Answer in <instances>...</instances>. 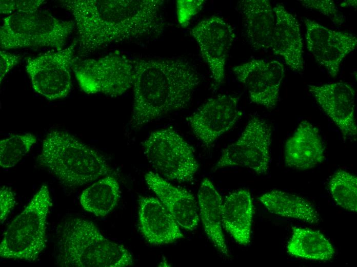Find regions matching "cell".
I'll return each instance as SVG.
<instances>
[{
  "label": "cell",
  "mask_w": 357,
  "mask_h": 267,
  "mask_svg": "<svg viewBox=\"0 0 357 267\" xmlns=\"http://www.w3.org/2000/svg\"><path fill=\"white\" fill-rule=\"evenodd\" d=\"M287 250L292 256L312 260H329L335 254L334 247L321 232L297 226L292 227Z\"/></svg>",
  "instance_id": "obj_23"
},
{
  "label": "cell",
  "mask_w": 357,
  "mask_h": 267,
  "mask_svg": "<svg viewBox=\"0 0 357 267\" xmlns=\"http://www.w3.org/2000/svg\"><path fill=\"white\" fill-rule=\"evenodd\" d=\"M21 60L19 55L6 52L5 50L0 51V78L1 84L9 72Z\"/></svg>",
  "instance_id": "obj_33"
},
{
  "label": "cell",
  "mask_w": 357,
  "mask_h": 267,
  "mask_svg": "<svg viewBox=\"0 0 357 267\" xmlns=\"http://www.w3.org/2000/svg\"><path fill=\"white\" fill-rule=\"evenodd\" d=\"M273 10L275 23L271 49L274 54L282 56L292 70L302 71L303 44L299 22L282 4L276 5Z\"/></svg>",
  "instance_id": "obj_18"
},
{
  "label": "cell",
  "mask_w": 357,
  "mask_h": 267,
  "mask_svg": "<svg viewBox=\"0 0 357 267\" xmlns=\"http://www.w3.org/2000/svg\"><path fill=\"white\" fill-rule=\"evenodd\" d=\"M328 187L336 203L350 212H357V178L342 169L331 177Z\"/></svg>",
  "instance_id": "obj_26"
},
{
  "label": "cell",
  "mask_w": 357,
  "mask_h": 267,
  "mask_svg": "<svg viewBox=\"0 0 357 267\" xmlns=\"http://www.w3.org/2000/svg\"><path fill=\"white\" fill-rule=\"evenodd\" d=\"M130 125L137 129L189 104L200 83L195 68L180 58H133Z\"/></svg>",
  "instance_id": "obj_2"
},
{
  "label": "cell",
  "mask_w": 357,
  "mask_h": 267,
  "mask_svg": "<svg viewBox=\"0 0 357 267\" xmlns=\"http://www.w3.org/2000/svg\"><path fill=\"white\" fill-rule=\"evenodd\" d=\"M44 0L6 1H0L1 14L11 15L16 13H30L36 11L43 4Z\"/></svg>",
  "instance_id": "obj_30"
},
{
  "label": "cell",
  "mask_w": 357,
  "mask_h": 267,
  "mask_svg": "<svg viewBox=\"0 0 357 267\" xmlns=\"http://www.w3.org/2000/svg\"><path fill=\"white\" fill-rule=\"evenodd\" d=\"M357 39L352 33L334 30L328 45L316 61L335 78L343 59L356 47Z\"/></svg>",
  "instance_id": "obj_25"
},
{
  "label": "cell",
  "mask_w": 357,
  "mask_h": 267,
  "mask_svg": "<svg viewBox=\"0 0 357 267\" xmlns=\"http://www.w3.org/2000/svg\"><path fill=\"white\" fill-rule=\"evenodd\" d=\"M149 188L167 208L179 226L192 231L198 226L199 208L193 195L187 189L176 186L152 171L145 176Z\"/></svg>",
  "instance_id": "obj_15"
},
{
  "label": "cell",
  "mask_w": 357,
  "mask_h": 267,
  "mask_svg": "<svg viewBox=\"0 0 357 267\" xmlns=\"http://www.w3.org/2000/svg\"><path fill=\"white\" fill-rule=\"evenodd\" d=\"M191 34L208 66L216 89L225 80L226 62L235 36L233 29L222 17L212 15L199 22Z\"/></svg>",
  "instance_id": "obj_11"
},
{
  "label": "cell",
  "mask_w": 357,
  "mask_h": 267,
  "mask_svg": "<svg viewBox=\"0 0 357 267\" xmlns=\"http://www.w3.org/2000/svg\"><path fill=\"white\" fill-rule=\"evenodd\" d=\"M325 154V144L319 129L305 120L286 142L284 162L291 168L309 169L322 163Z\"/></svg>",
  "instance_id": "obj_17"
},
{
  "label": "cell",
  "mask_w": 357,
  "mask_h": 267,
  "mask_svg": "<svg viewBox=\"0 0 357 267\" xmlns=\"http://www.w3.org/2000/svg\"><path fill=\"white\" fill-rule=\"evenodd\" d=\"M72 70L81 89L88 94L116 97L132 87V59L120 52L76 61Z\"/></svg>",
  "instance_id": "obj_8"
},
{
  "label": "cell",
  "mask_w": 357,
  "mask_h": 267,
  "mask_svg": "<svg viewBox=\"0 0 357 267\" xmlns=\"http://www.w3.org/2000/svg\"><path fill=\"white\" fill-rule=\"evenodd\" d=\"M203 0H178L176 12L178 22L182 27H186L192 18L203 8L205 3Z\"/></svg>",
  "instance_id": "obj_31"
},
{
  "label": "cell",
  "mask_w": 357,
  "mask_h": 267,
  "mask_svg": "<svg viewBox=\"0 0 357 267\" xmlns=\"http://www.w3.org/2000/svg\"><path fill=\"white\" fill-rule=\"evenodd\" d=\"M16 203L15 195L11 188L3 186L0 190V221L3 223Z\"/></svg>",
  "instance_id": "obj_32"
},
{
  "label": "cell",
  "mask_w": 357,
  "mask_h": 267,
  "mask_svg": "<svg viewBox=\"0 0 357 267\" xmlns=\"http://www.w3.org/2000/svg\"><path fill=\"white\" fill-rule=\"evenodd\" d=\"M57 263L67 267H124L133 259L123 245L112 242L91 221L79 217L57 228Z\"/></svg>",
  "instance_id": "obj_3"
},
{
  "label": "cell",
  "mask_w": 357,
  "mask_h": 267,
  "mask_svg": "<svg viewBox=\"0 0 357 267\" xmlns=\"http://www.w3.org/2000/svg\"><path fill=\"white\" fill-rule=\"evenodd\" d=\"M36 142L31 134L15 135L0 142V165L3 168L14 166Z\"/></svg>",
  "instance_id": "obj_27"
},
{
  "label": "cell",
  "mask_w": 357,
  "mask_h": 267,
  "mask_svg": "<svg viewBox=\"0 0 357 267\" xmlns=\"http://www.w3.org/2000/svg\"><path fill=\"white\" fill-rule=\"evenodd\" d=\"M72 21H63L42 10L8 15L0 28L3 50L28 47L63 49L74 27Z\"/></svg>",
  "instance_id": "obj_6"
},
{
  "label": "cell",
  "mask_w": 357,
  "mask_h": 267,
  "mask_svg": "<svg viewBox=\"0 0 357 267\" xmlns=\"http://www.w3.org/2000/svg\"><path fill=\"white\" fill-rule=\"evenodd\" d=\"M76 41L68 47L29 58L25 66L34 90L49 100L66 97L72 82L71 71Z\"/></svg>",
  "instance_id": "obj_10"
},
{
  "label": "cell",
  "mask_w": 357,
  "mask_h": 267,
  "mask_svg": "<svg viewBox=\"0 0 357 267\" xmlns=\"http://www.w3.org/2000/svg\"><path fill=\"white\" fill-rule=\"evenodd\" d=\"M309 91L325 113L339 128L344 141H356L355 90L345 82L308 85Z\"/></svg>",
  "instance_id": "obj_14"
},
{
  "label": "cell",
  "mask_w": 357,
  "mask_h": 267,
  "mask_svg": "<svg viewBox=\"0 0 357 267\" xmlns=\"http://www.w3.org/2000/svg\"><path fill=\"white\" fill-rule=\"evenodd\" d=\"M271 127L266 121L252 117L238 139L223 149L213 171L228 167L249 168L257 175L269 170Z\"/></svg>",
  "instance_id": "obj_9"
},
{
  "label": "cell",
  "mask_w": 357,
  "mask_h": 267,
  "mask_svg": "<svg viewBox=\"0 0 357 267\" xmlns=\"http://www.w3.org/2000/svg\"><path fill=\"white\" fill-rule=\"evenodd\" d=\"M148 162L169 180L191 182L199 165L194 149L176 130L167 127L152 131L142 143Z\"/></svg>",
  "instance_id": "obj_7"
},
{
  "label": "cell",
  "mask_w": 357,
  "mask_h": 267,
  "mask_svg": "<svg viewBox=\"0 0 357 267\" xmlns=\"http://www.w3.org/2000/svg\"><path fill=\"white\" fill-rule=\"evenodd\" d=\"M72 14L81 54L113 44L161 34L165 22L162 0H66Z\"/></svg>",
  "instance_id": "obj_1"
},
{
  "label": "cell",
  "mask_w": 357,
  "mask_h": 267,
  "mask_svg": "<svg viewBox=\"0 0 357 267\" xmlns=\"http://www.w3.org/2000/svg\"><path fill=\"white\" fill-rule=\"evenodd\" d=\"M239 101L236 96L220 94L208 99L187 117L193 135L206 147H211L241 118Z\"/></svg>",
  "instance_id": "obj_12"
},
{
  "label": "cell",
  "mask_w": 357,
  "mask_h": 267,
  "mask_svg": "<svg viewBox=\"0 0 357 267\" xmlns=\"http://www.w3.org/2000/svg\"><path fill=\"white\" fill-rule=\"evenodd\" d=\"M199 216L207 237L216 250L225 256H229L228 247L223 232V199L213 183L204 179L198 194Z\"/></svg>",
  "instance_id": "obj_21"
},
{
  "label": "cell",
  "mask_w": 357,
  "mask_h": 267,
  "mask_svg": "<svg viewBox=\"0 0 357 267\" xmlns=\"http://www.w3.org/2000/svg\"><path fill=\"white\" fill-rule=\"evenodd\" d=\"M258 199L273 214L309 223H317L320 220L319 215L314 207L299 196L274 189L263 194Z\"/></svg>",
  "instance_id": "obj_22"
},
{
  "label": "cell",
  "mask_w": 357,
  "mask_h": 267,
  "mask_svg": "<svg viewBox=\"0 0 357 267\" xmlns=\"http://www.w3.org/2000/svg\"><path fill=\"white\" fill-rule=\"evenodd\" d=\"M120 198L118 182L113 175H108L84 190L80 201L86 211L105 217L115 207Z\"/></svg>",
  "instance_id": "obj_24"
},
{
  "label": "cell",
  "mask_w": 357,
  "mask_h": 267,
  "mask_svg": "<svg viewBox=\"0 0 357 267\" xmlns=\"http://www.w3.org/2000/svg\"><path fill=\"white\" fill-rule=\"evenodd\" d=\"M299 2L307 9L315 10L326 16L335 25H341L345 22V16L333 1L304 0Z\"/></svg>",
  "instance_id": "obj_29"
},
{
  "label": "cell",
  "mask_w": 357,
  "mask_h": 267,
  "mask_svg": "<svg viewBox=\"0 0 357 267\" xmlns=\"http://www.w3.org/2000/svg\"><path fill=\"white\" fill-rule=\"evenodd\" d=\"M304 22L307 49L317 61L328 45L334 30L308 18Z\"/></svg>",
  "instance_id": "obj_28"
},
{
  "label": "cell",
  "mask_w": 357,
  "mask_h": 267,
  "mask_svg": "<svg viewBox=\"0 0 357 267\" xmlns=\"http://www.w3.org/2000/svg\"><path fill=\"white\" fill-rule=\"evenodd\" d=\"M237 7L243 17L245 34L255 50L271 49L275 23L273 8L268 0H243Z\"/></svg>",
  "instance_id": "obj_19"
},
{
  "label": "cell",
  "mask_w": 357,
  "mask_h": 267,
  "mask_svg": "<svg viewBox=\"0 0 357 267\" xmlns=\"http://www.w3.org/2000/svg\"><path fill=\"white\" fill-rule=\"evenodd\" d=\"M232 71L247 88L252 102L268 109L276 106L285 72L281 62L253 59L233 67Z\"/></svg>",
  "instance_id": "obj_13"
},
{
  "label": "cell",
  "mask_w": 357,
  "mask_h": 267,
  "mask_svg": "<svg viewBox=\"0 0 357 267\" xmlns=\"http://www.w3.org/2000/svg\"><path fill=\"white\" fill-rule=\"evenodd\" d=\"M138 227L150 244L160 245L183 238L180 226L167 208L157 198L141 197L138 203Z\"/></svg>",
  "instance_id": "obj_16"
},
{
  "label": "cell",
  "mask_w": 357,
  "mask_h": 267,
  "mask_svg": "<svg viewBox=\"0 0 357 267\" xmlns=\"http://www.w3.org/2000/svg\"><path fill=\"white\" fill-rule=\"evenodd\" d=\"M253 205L250 192L245 188L231 193L222 207V224L238 244L246 245L250 241Z\"/></svg>",
  "instance_id": "obj_20"
},
{
  "label": "cell",
  "mask_w": 357,
  "mask_h": 267,
  "mask_svg": "<svg viewBox=\"0 0 357 267\" xmlns=\"http://www.w3.org/2000/svg\"><path fill=\"white\" fill-rule=\"evenodd\" d=\"M38 163L64 186L76 188L114 172L105 157L70 134L52 130L44 139Z\"/></svg>",
  "instance_id": "obj_4"
},
{
  "label": "cell",
  "mask_w": 357,
  "mask_h": 267,
  "mask_svg": "<svg viewBox=\"0 0 357 267\" xmlns=\"http://www.w3.org/2000/svg\"><path fill=\"white\" fill-rule=\"evenodd\" d=\"M52 206L49 188L43 185L8 227L0 244L1 257L37 260L46 247L47 219Z\"/></svg>",
  "instance_id": "obj_5"
}]
</instances>
